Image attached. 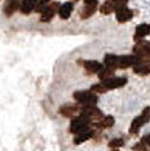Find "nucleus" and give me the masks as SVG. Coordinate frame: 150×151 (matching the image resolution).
Masks as SVG:
<instances>
[{"label": "nucleus", "mask_w": 150, "mask_h": 151, "mask_svg": "<svg viewBox=\"0 0 150 151\" xmlns=\"http://www.w3.org/2000/svg\"><path fill=\"white\" fill-rule=\"evenodd\" d=\"M118 2L116 0H105V2L100 6V12L103 15H111L112 13L116 12L118 9Z\"/></svg>", "instance_id": "15"}, {"label": "nucleus", "mask_w": 150, "mask_h": 151, "mask_svg": "<svg viewBox=\"0 0 150 151\" xmlns=\"http://www.w3.org/2000/svg\"><path fill=\"white\" fill-rule=\"evenodd\" d=\"M116 2H118V6L119 7H123V6H126V4L129 2V0H116Z\"/></svg>", "instance_id": "27"}, {"label": "nucleus", "mask_w": 150, "mask_h": 151, "mask_svg": "<svg viewBox=\"0 0 150 151\" xmlns=\"http://www.w3.org/2000/svg\"><path fill=\"white\" fill-rule=\"evenodd\" d=\"M72 1H74V2H77V1H78V0H72Z\"/></svg>", "instance_id": "29"}, {"label": "nucleus", "mask_w": 150, "mask_h": 151, "mask_svg": "<svg viewBox=\"0 0 150 151\" xmlns=\"http://www.w3.org/2000/svg\"><path fill=\"white\" fill-rule=\"evenodd\" d=\"M102 82L107 90H112V89L121 88V87L125 86L128 82V79L125 77H113V78H110V79Z\"/></svg>", "instance_id": "8"}, {"label": "nucleus", "mask_w": 150, "mask_h": 151, "mask_svg": "<svg viewBox=\"0 0 150 151\" xmlns=\"http://www.w3.org/2000/svg\"><path fill=\"white\" fill-rule=\"evenodd\" d=\"M133 54H136L140 61L150 60V41H139L133 46Z\"/></svg>", "instance_id": "4"}, {"label": "nucleus", "mask_w": 150, "mask_h": 151, "mask_svg": "<svg viewBox=\"0 0 150 151\" xmlns=\"http://www.w3.org/2000/svg\"><path fill=\"white\" fill-rule=\"evenodd\" d=\"M38 4V0H23L20 2V13L24 15H28L31 14L33 10H35V6Z\"/></svg>", "instance_id": "17"}, {"label": "nucleus", "mask_w": 150, "mask_h": 151, "mask_svg": "<svg viewBox=\"0 0 150 151\" xmlns=\"http://www.w3.org/2000/svg\"><path fill=\"white\" fill-rule=\"evenodd\" d=\"M150 34V25L149 24H140L136 27V32H134V35H133V40L136 42L139 41H142L146 36H148Z\"/></svg>", "instance_id": "10"}, {"label": "nucleus", "mask_w": 150, "mask_h": 151, "mask_svg": "<svg viewBox=\"0 0 150 151\" xmlns=\"http://www.w3.org/2000/svg\"><path fill=\"white\" fill-rule=\"evenodd\" d=\"M115 15H116V20H118L119 23H121V24L129 22V20L133 17L132 10L130 8H128L126 6L119 7V8L116 9V12H115Z\"/></svg>", "instance_id": "9"}, {"label": "nucleus", "mask_w": 150, "mask_h": 151, "mask_svg": "<svg viewBox=\"0 0 150 151\" xmlns=\"http://www.w3.org/2000/svg\"><path fill=\"white\" fill-rule=\"evenodd\" d=\"M123 145H124V140L121 138L113 139L108 142V147L111 149H119L120 147H123Z\"/></svg>", "instance_id": "23"}, {"label": "nucleus", "mask_w": 150, "mask_h": 151, "mask_svg": "<svg viewBox=\"0 0 150 151\" xmlns=\"http://www.w3.org/2000/svg\"><path fill=\"white\" fill-rule=\"evenodd\" d=\"M85 5H90V4H94V2H97V0H84Z\"/></svg>", "instance_id": "28"}, {"label": "nucleus", "mask_w": 150, "mask_h": 151, "mask_svg": "<svg viewBox=\"0 0 150 151\" xmlns=\"http://www.w3.org/2000/svg\"><path fill=\"white\" fill-rule=\"evenodd\" d=\"M150 121V107H146L141 115L137 116L134 120L131 122V125H130V129H129V133L132 134V135H136L139 133L140 129Z\"/></svg>", "instance_id": "2"}, {"label": "nucleus", "mask_w": 150, "mask_h": 151, "mask_svg": "<svg viewBox=\"0 0 150 151\" xmlns=\"http://www.w3.org/2000/svg\"><path fill=\"white\" fill-rule=\"evenodd\" d=\"M90 90H92L93 93H95V94H104V93L107 91V89L105 88V86L103 85V82L93 85V86L90 87Z\"/></svg>", "instance_id": "24"}, {"label": "nucleus", "mask_w": 150, "mask_h": 151, "mask_svg": "<svg viewBox=\"0 0 150 151\" xmlns=\"http://www.w3.org/2000/svg\"><path fill=\"white\" fill-rule=\"evenodd\" d=\"M72 10H74L72 2H66V4L61 5V7H60V9H59V16L62 19H68L71 16Z\"/></svg>", "instance_id": "20"}, {"label": "nucleus", "mask_w": 150, "mask_h": 151, "mask_svg": "<svg viewBox=\"0 0 150 151\" xmlns=\"http://www.w3.org/2000/svg\"><path fill=\"white\" fill-rule=\"evenodd\" d=\"M94 135H95V131L89 127V129H87L86 131L79 133V134H76L75 138H74V143H75V145H81V143H84L85 141H87V140H89V139H92Z\"/></svg>", "instance_id": "16"}, {"label": "nucleus", "mask_w": 150, "mask_h": 151, "mask_svg": "<svg viewBox=\"0 0 150 151\" xmlns=\"http://www.w3.org/2000/svg\"><path fill=\"white\" fill-rule=\"evenodd\" d=\"M114 71H115V70L106 68V67H105V68H103V70L98 73V78H100V80L105 81V80L110 79V78H113V77H114Z\"/></svg>", "instance_id": "21"}, {"label": "nucleus", "mask_w": 150, "mask_h": 151, "mask_svg": "<svg viewBox=\"0 0 150 151\" xmlns=\"http://www.w3.org/2000/svg\"><path fill=\"white\" fill-rule=\"evenodd\" d=\"M60 7L61 6H60L59 2H51V4H49L48 8L44 10L43 13L41 14L40 20H41L42 23H48V22H50L51 19L54 17V15L59 12Z\"/></svg>", "instance_id": "7"}, {"label": "nucleus", "mask_w": 150, "mask_h": 151, "mask_svg": "<svg viewBox=\"0 0 150 151\" xmlns=\"http://www.w3.org/2000/svg\"><path fill=\"white\" fill-rule=\"evenodd\" d=\"M139 58L136 54H126V55H119V63L118 69H128L130 67H134L139 62Z\"/></svg>", "instance_id": "6"}, {"label": "nucleus", "mask_w": 150, "mask_h": 151, "mask_svg": "<svg viewBox=\"0 0 150 151\" xmlns=\"http://www.w3.org/2000/svg\"><path fill=\"white\" fill-rule=\"evenodd\" d=\"M134 73L139 76H147L150 75V60L148 61H139L133 67Z\"/></svg>", "instance_id": "14"}, {"label": "nucleus", "mask_w": 150, "mask_h": 151, "mask_svg": "<svg viewBox=\"0 0 150 151\" xmlns=\"http://www.w3.org/2000/svg\"><path fill=\"white\" fill-rule=\"evenodd\" d=\"M84 68L87 71L88 73L93 75V73H100V71L103 70L104 65L103 63L98 62V61H95V60H88L84 62Z\"/></svg>", "instance_id": "12"}, {"label": "nucleus", "mask_w": 150, "mask_h": 151, "mask_svg": "<svg viewBox=\"0 0 150 151\" xmlns=\"http://www.w3.org/2000/svg\"><path fill=\"white\" fill-rule=\"evenodd\" d=\"M48 6H49V2L48 1H45V0H38V4L35 6V12L42 14L48 8Z\"/></svg>", "instance_id": "25"}, {"label": "nucleus", "mask_w": 150, "mask_h": 151, "mask_svg": "<svg viewBox=\"0 0 150 151\" xmlns=\"http://www.w3.org/2000/svg\"><path fill=\"white\" fill-rule=\"evenodd\" d=\"M89 125H90V121L86 119V117L81 116V115H79V116L72 119L69 130L72 134L76 135V134H79V133L84 132L87 129H89Z\"/></svg>", "instance_id": "5"}, {"label": "nucleus", "mask_w": 150, "mask_h": 151, "mask_svg": "<svg viewBox=\"0 0 150 151\" xmlns=\"http://www.w3.org/2000/svg\"><path fill=\"white\" fill-rule=\"evenodd\" d=\"M118 63H119V55L108 53L104 57V65L110 69L116 70L118 69Z\"/></svg>", "instance_id": "18"}, {"label": "nucleus", "mask_w": 150, "mask_h": 151, "mask_svg": "<svg viewBox=\"0 0 150 151\" xmlns=\"http://www.w3.org/2000/svg\"><path fill=\"white\" fill-rule=\"evenodd\" d=\"M78 112H80V108L75 104H66L60 107V114L64 117H75Z\"/></svg>", "instance_id": "13"}, {"label": "nucleus", "mask_w": 150, "mask_h": 151, "mask_svg": "<svg viewBox=\"0 0 150 151\" xmlns=\"http://www.w3.org/2000/svg\"><path fill=\"white\" fill-rule=\"evenodd\" d=\"M115 123V120L112 115H108V116H104V119L100 121V126L102 129H110L112 127Z\"/></svg>", "instance_id": "22"}, {"label": "nucleus", "mask_w": 150, "mask_h": 151, "mask_svg": "<svg viewBox=\"0 0 150 151\" xmlns=\"http://www.w3.org/2000/svg\"><path fill=\"white\" fill-rule=\"evenodd\" d=\"M20 8V0H6L4 5V13L6 16L10 17Z\"/></svg>", "instance_id": "11"}, {"label": "nucleus", "mask_w": 150, "mask_h": 151, "mask_svg": "<svg viewBox=\"0 0 150 151\" xmlns=\"http://www.w3.org/2000/svg\"><path fill=\"white\" fill-rule=\"evenodd\" d=\"M74 98L81 104L82 106H89V105H96L98 101L97 95L89 90H78L74 93Z\"/></svg>", "instance_id": "1"}, {"label": "nucleus", "mask_w": 150, "mask_h": 151, "mask_svg": "<svg viewBox=\"0 0 150 151\" xmlns=\"http://www.w3.org/2000/svg\"><path fill=\"white\" fill-rule=\"evenodd\" d=\"M141 142L144 143L147 148L148 147H150V133L149 134H146L144 137H142V139H141Z\"/></svg>", "instance_id": "26"}, {"label": "nucleus", "mask_w": 150, "mask_h": 151, "mask_svg": "<svg viewBox=\"0 0 150 151\" xmlns=\"http://www.w3.org/2000/svg\"><path fill=\"white\" fill-rule=\"evenodd\" d=\"M79 115H81L84 117H86L90 121V123H96V122H100L104 119L103 112L100 108L95 106V105H89V106H82L80 108Z\"/></svg>", "instance_id": "3"}, {"label": "nucleus", "mask_w": 150, "mask_h": 151, "mask_svg": "<svg viewBox=\"0 0 150 151\" xmlns=\"http://www.w3.org/2000/svg\"><path fill=\"white\" fill-rule=\"evenodd\" d=\"M97 9V2H94V4H90V5H85L84 8L80 12V18L81 19H87L89 18L90 16H93Z\"/></svg>", "instance_id": "19"}]
</instances>
